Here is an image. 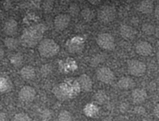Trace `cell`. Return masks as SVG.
I'll return each instance as SVG.
<instances>
[{
  "mask_svg": "<svg viewBox=\"0 0 159 121\" xmlns=\"http://www.w3.org/2000/svg\"><path fill=\"white\" fill-rule=\"evenodd\" d=\"M20 75L25 80H32L35 78L36 72L35 69L32 66L26 65L23 67L20 70Z\"/></svg>",
  "mask_w": 159,
  "mask_h": 121,
  "instance_id": "16",
  "label": "cell"
},
{
  "mask_svg": "<svg viewBox=\"0 0 159 121\" xmlns=\"http://www.w3.org/2000/svg\"><path fill=\"white\" fill-rule=\"evenodd\" d=\"M120 33L123 38L127 40H133L137 34L136 30L132 26L127 24L121 25L120 27Z\"/></svg>",
  "mask_w": 159,
  "mask_h": 121,
  "instance_id": "12",
  "label": "cell"
},
{
  "mask_svg": "<svg viewBox=\"0 0 159 121\" xmlns=\"http://www.w3.org/2000/svg\"><path fill=\"white\" fill-rule=\"evenodd\" d=\"M155 16L158 20H159V2L155 7Z\"/></svg>",
  "mask_w": 159,
  "mask_h": 121,
  "instance_id": "30",
  "label": "cell"
},
{
  "mask_svg": "<svg viewBox=\"0 0 159 121\" xmlns=\"http://www.w3.org/2000/svg\"><path fill=\"white\" fill-rule=\"evenodd\" d=\"M96 75L99 82L105 84L111 83L115 78L114 73L108 67H102V68H99L96 71Z\"/></svg>",
  "mask_w": 159,
  "mask_h": 121,
  "instance_id": "6",
  "label": "cell"
},
{
  "mask_svg": "<svg viewBox=\"0 0 159 121\" xmlns=\"http://www.w3.org/2000/svg\"><path fill=\"white\" fill-rule=\"evenodd\" d=\"M154 113H155V116L159 119V102L155 105V109H154Z\"/></svg>",
  "mask_w": 159,
  "mask_h": 121,
  "instance_id": "29",
  "label": "cell"
},
{
  "mask_svg": "<svg viewBox=\"0 0 159 121\" xmlns=\"http://www.w3.org/2000/svg\"><path fill=\"white\" fill-rule=\"evenodd\" d=\"M81 14H82V16L83 17L84 20H86V21H90L91 20H93V16H94V12L89 8L84 9L81 12Z\"/></svg>",
  "mask_w": 159,
  "mask_h": 121,
  "instance_id": "20",
  "label": "cell"
},
{
  "mask_svg": "<svg viewBox=\"0 0 159 121\" xmlns=\"http://www.w3.org/2000/svg\"><path fill=\"white\" fill-rule=\"evenodd\" d=\"M116 16V9L112 4H106L101 6L98 10V18L103 23H109L113 21Z\"/></svg>",
  "mask_w": 159,
  "mask_h": 121,
  "instance_id": "3",
  "label": "cell"
},
{
  "mask_svg": "<svg viewBox=\"0 0 159 121\" xmlns=\"http://www.w3.org/2000/svg\"><path fill=\"white\" fill-rule=\"evenodd\" d=\"M6 119V115L4 113H0V121H4Z\"/></svg>",
  "mask_w": 159,
  "mask_h": 121,
  "instance_id": "31",
  "label": "cell"
},
{
  "mask_svg": "<svg viewBox=\"0 0 159 121\" xmlns=\"http://www.w3.org/2000/svg\"><path fill=\"white\" fill-rule=\"evenodd\" d=\"M156 58H157V60H158V62L159 63V47L158 48V51H157V53H156Z\"/></svg>",
  "mask_w": 159,
  "mask_h": 121,
  "instance_id": "32",
  "label": "cell"
},
{
  "mask_svg": "<svg viewBox=\"0 0 159 121\" xmlns=\"http://www.w3.org/2000/svg\"><path fill=\"white\" fill-rule=\"evenodd\" d=\"M143 121H152V120L150 119V118H144V119H143Z\"/></svg>",
  "mask_w": 159,
  "mask_h": 121,
  "instance_id": "33",
  "label": "cell"
},
{
  "mask_svg": "<svg viewBox=\"0 0 159 121\" xmlns=\"http://www.w3.org/2000/svg\"><path fill=\"white\" fill-rule=\"evenodd\" d=\"M51 71H52V67L50 65H45L40 68V72H41L42 75L43 76L48 75V74H51Z\"/></svg>",
  "mask_w": 159,
  "mask_h": 121,
  "instance_id": "23",
  "label": "cell"
},
{
  "mask_svg": "<svg viewBox=\"0 0 159 121\" xmlns=\"http://www.w3.org/2000/svg\"><path fill=\"white\" fill-rule=\"evenodd\" d=\"M103 121H112V119H108V118H107V119H103Z\"/></svg>",
  "mask_w": 159,
  "mask_h": 121,
  "instance_id": "35",
  "label": "cell"
},
{
  "mask_svg": "<svg viewBox=\"0 0 159 121\" xmlns=\"http://www.w3.org/2000/svg\"><path fill=\"white\" fill-rule=\"evenodd\" d=\"M76 121H78V120H76Z\"/></svg>",
  "mask_w": 159,
  "mask_h": 121,
  "instance_id": "36",
  "label": "cell"
},
{
  "mask_svg": "<svg viewBox=\"0 0 159 121\" xmlns=\"http://www.w3.org/2000/svg\"><path fill=\"white\" fill-rule=\"evenodd\" d=\"M71 22V16L66 13L59 14L54 18V27L57 30H64L66 29Z\"/></svg>",
  "mask_w": 159,
  "mask_h": 121,
  "instance_id": "8",
  "label": "cell"
},
{
  "mask_svg": "<svg viewBox=\"0 0 159 121\" xmlns=\"http://www.w3.org/2000/svg\"><path fill=\"white\" fill-rule=\"evenodd\" d=\"M38 52L40 56L46 58L57 55L60 51V47L57 42L50 38L43 39L38 44Z\"/></svg>",
  "mask_w": 159,
  "mask_h": 121,
  "instance_id": "2",
  "label": "cell"
},
{
  "mask_svg": "<svg viewBox=\"0 0 159 121\" xmlns=\"http://www.w3.org/2000/svg\"><path fill=\"white\" fill-rule=\"evenodd\" d=\"M4 43L8 49L14 50L19 46V41L16 38H13L12 37H9L5 39Z\"/></svg>",
  "mask_w": 159,
  "mask_h": 121,
  "instance_id": "17",
  "label": "cell"
},
{
  "mask_svg": "<svg viewBox=\"0 0 159 121\" xmlns=\"http://www.w3.org/2000/svg\"><path fill=\"white\" fill-rule=\"evenodd\" d=\"M13 121H31V119L26 113H20L14 116Z\"/></svg>",
  "mask_w": 159,
  "mask_h": 121,
  "instance_id": "22",
  "label": "cell"
},
{
  "mask_svg": "<svg viewBox=\"0 0 159 121\" xmlns=\"http://www.w3.org/2000/svg\"><path fill=\"white\" fill-rule=\"evenodd\" d=\"M118 86L120 89L129 90L135 87V82L134 79L130 77H123L118 81Z\"/></svg>",
  "mask_w": 159,
  "mask_h": 121,
  "instance_id": "15",
  "label": "cell"
},
{
  "mask_svg": "<svg viewBox=\"0 0 159 121\" xmlns=\"http://www.w3.org/2000/svg\"><path fill=\"white\" fill-rule=\"evenodd\" d=\"M135 51L141 56L147 57L151 55L153 52L152 44L147 41H139L135 45Z\"/></svg>",
  "mask_w": 159,
  "mask_h": 121,
  "instance_id": "9",
  "label": "cell"
},
{
  "mask_svg": "<svg viewBox=\"0 0 159 121\" xmlns=\"http://www.w3.org/2000/svg\"><path fill=\"white\" fill-rule=\"evenodd\" d=\"M134 113L138 115H144L145 113V109L141 105H138L134 108Z\"/></svg>",
  "mask_w": 159,
  "mask_h": 121,
  "instance_id": "26",
  "label": "cell"
},
{
  "mask_svg": "<svg viewBox=\"0 0 159 121\" xmlns=\"http://www.w3.org/2000/svg\"><path fill=\"white\" fill-rule=\"evenodd\" d=\"M10 61L14 66L18 67L23 63V56L20 54H14L11 56Z\"/></svg>",
  "mask_w": 159,
  "mask_h": 121,
  "instance_id": "19",
  "label": "cell"
},
{
  "mask_svg": "<svg viewBox=\"0 0 159 121\" xmlns=\"http://www.w3.org/2000/svg\"><path fill=\"white\" fill-rule=\"evenodd\" d=\"M96 100L98 101V102H101V99H102V100H105V98H106V95L104 94L103 92H99L96 93Z\"/></svg>",
  "mask_w": 159,
  "mask_h": 121,
  "instance_id": "28",
  "label": "cell"
},
{
  "mask_svg": "<svg viewBox=\"0 0 159 121\" xmlns=\"http://www.w3.org/2000/svg\"><path fill=\"white\" fill-rule=\"evenodd\" d=\"M3 57V51H2L1 49H0V57Z\"/></svg>",
  "mask_w": 159,
  "mask_h": 121,
  "instance_id": "34",
  "label": "cell"
},
{
  "mask_svg": "<svg viewBox=\"0 0 159 121\" xmlns=\"http://www.w3.org/2000/svg\"><path fill=\"white\" fill-rule=\"evenodd\" d=\"M147 67L143 61L137 59H132L127 61V71L129 74L136 77L142 76L145 73Z\"/></svg>",
  "mask_w": 159,
  "mask_h": 121,
  "instance_id": "5",
  "label": "cell"
},
{
  "mask_svg": "<svg viewBox=\"0 0 159 121\" xmlns=\"http://www.w3.org/2000/svg\"><path fill=\"white\" fill-rule=\"evenodd\" d=\"M131 98L134 103L139 105V104L143 103L147 99L148 93L144 88H136L132 91Z\"/></svg>",
  "mask_w": 159,
  "mask_h": 121,
  "instance_id": "11",
  "label": "cell"
},
{
  "mask_svg": "<svg viewBox=\"0 0 159 121\" xmlns=\"http://www.w3.org/2000/svg\"><path fill=\"white\" fill-rule=\"evenodd\" d=\"M4 33L9 37H12L16 35L18 31V23L13 18H9L5 22L3 26Z\"/></svg>",
  "mask_w": 159,
  "mask_h": 121,
  "instance_id": "10",
  "label": "cell"
},
{
  "mask_svg": "<svg viewBox=\"0 0 159 121\" xmlns=\"http://www.w3.org/2000/svg\"><path fill=\"white\" fill-rule=\"evenodd\" d=\"M137 9L143 14H150L155 9L153 1H141L137 5Z\"/></svg>",
  "mask_w": 159,
  "mask_h": 121,
  "instance_id": "13",
  "label": "cell"
},
{
  "mask_svg": "<svg viewBox=\"0 0 159 121\" xmlns=\"http://www.w3.org/2000/svg\"><path fill=\"white\" fill-rule=\"evenodd\" d=\"M142 31L147 35H151V34H153L154 32H155V27L151 23H144L142 26Z\"/></svg>",
  "mask_w": 159,
  "mask_h": 121,
  "instance_id": "21",
  "label": "cell"
},
{
  "mask_svg": "<svg viewBox=\"0 0 159 121\" xmlns=\"http://www.w3.org/2000/svg\"><path fill=\"white\" fill-rule=\"evenodd\" d=\"M53 6H54V2L51 1H46L43 3V9L47 12L51 11L53 9Z\"/></svg>",
  "mask_w": 159,
  "mask_h": 121,
  "instance_id": "25",
  "label": "cell"
},
{
  "mask_svg": "<svg viewBox=\"0 0 159 121\" xmlns=\"http://www.w3.org/2000/svg\"><path fill=\"white\" fill-rule=\"evenodd\" d=\"M36 96V91L33 87L30 85L23 86L19 92V98L21 101L25 102H32Z\"/></svg>",
  "mask_w": 159,
  "mask_h": 121,
  "instance_id": "7",
  "label": "cell"
},
{
  "mask_svg": "<svg viewBox=\"0 0 159 121\" xmlns=\"http://www.w3.org/2000/svg\"><path fill=\"white\" fill-rule=\"evenodd\" d=\"M96 43L99 47L105 51H113L116 47L114 37L108 33L99 34L96 37Z\"/></svg>",
  "mask_w": 159,
  "mask_h": 121,
  "instance_id": "4",
  "label": "cell"
},
{
  "mask_svg": "<svg viewBox=\"0 0 159 121\" xmlns=\"http://www.w3.org/2000/svg\"><path fill=\"white\" fill-rule=\"evenodd\" d=\"M69 10H70V13H71V15L76 16L78 13H79V6H78V5H76L75 3H72V4L70 6Z\"/></svg>",
  "mask_w": 159,
  "mask_h": 121,
  "instance_id": "24",
  "label": "cell"
},
{
  "mask_svg": "<svg viewBox=\"0 0 159 121\" xmlns=\"http://www.w3.org/2000/svg\"><path fill=\"white\" fill-rule=\"evenodd\" d=\"M57 121H72V116L70 112L62 110L57 116Z\"/></svg>",
  "mask_w": 159,
  "mask_h": 121,
  "instance_id": "18",
  "label": "cell"
},
{
  "mask_svg": "<svg viewBox=\"0 0 159 121\" xmlns=\"http://www.w3.org/2000/svg\"><path fill=\"white\" fill-rule=\"evenodd\" d=\"M51 113L50 110H44V111L43 112V113H42V118H43V119H46V120H48V119H51Z\"/></svg>",
  "mask_w": 159,
  "mask_h": 121,
  "instance_id": "27",
  "label": "cell"
},
{
  "mask_svg": "<svg viewBox=\"0 0 159 121\" xmlns=\"http://www.w3.org/2000/svg\"><path fill=\"white\" fill-rule=\"evenodd\" d=\"M79 83L81 88L85 92L91 91L93 88V82L87 74H83L79 77Z\"/></svg>",
  "mask_w": 159,
  "mask_h": 121,
  "instance_id": "14",
  "label": "cell"
},
{
  "mask_svg": "<svg viewBox=\"0 0 159 121\" xmlns=\"http://www.w3.org/2000/svg\"><path fill=\"white\" fill-rule=\"evenodd\" d=\"M46 26L43 23H37L23 30L20 38L22 44L27 47H34L37 44H39L43 40V34L46 31Z\"/></svg>",
  "mask_w": 159,
  "mask_h": 121,
  "instance_id": "1",
  "label": "cell"
}]
</instances>
